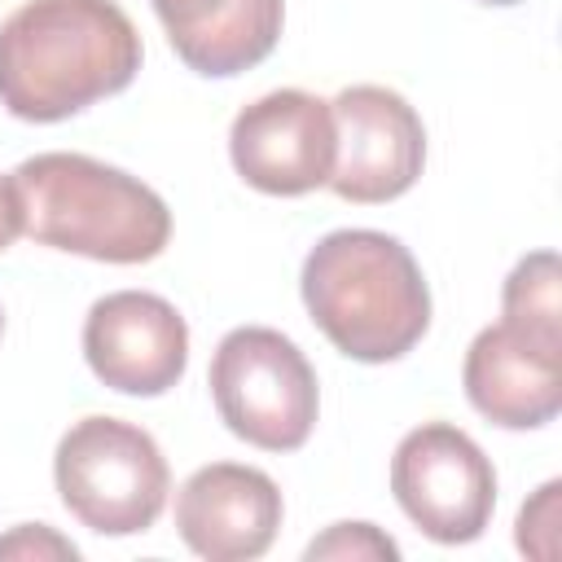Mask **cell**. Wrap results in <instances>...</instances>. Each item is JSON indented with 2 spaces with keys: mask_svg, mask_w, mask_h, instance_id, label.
I'll return each mask as SVG.
<instances>
[{
  "mask_svg": "<svg viewBox=\"0 0 562 562\" xmlns=\"http://www.w3.org/2000/svg\"><path fill=\"white\" fill-rule=\"evenodd\" d=\"M136 70L140 35L114 0H26L0 22V105L13 119L61 123Z\"/></svg>",
  "mask_w": 562,
  "mask_h": 562,
  "instance_id": "cell-1",
  "label": "cell"
},
{
  "mask_svg": "<svg viewBox=\"0 0 562 562\" xmlns=\"http://www.w3.org/2000/svg\"><path fill=\"white\" fill-rule=\"evenodd\" d=\"M18 237L97 263H145L171 241L167 202L136 176L88 154H35L9 176Z\"/></svg>",
  "mask_w": 562,
  "mask_h": 562,
  "instance_id": "cell-2",
  "label": "cell"
},
{
  "mask_svg": "<svg viewBox=\"0 0 562 562\" xmlns=\"http://www.w3.org/2000/svg\"><path fill=\"white\" fill-rule=\"evenodd\" d=\"M316 329L360 364L408 356L430 329V290L408 246L378 228L325 233L299 277Z\"/></svg>",
  "mask_w": 562,
  "mask_h": 562,
  "instance_id": "cell-3",
  "label": "cell"
},
{
  "mask_svg": "<svg viewBox=\"0 0 562 562\" xmlns=\"http://www.w3.org/2000/svg\"><path fill=\"white\" fill-rule=\"evenodd\" d=\"M53 479L61 505L97 536L149 531L171 492V470L154 435L119 417L75 422L53 452Z\"/></svg>",
  "mask_w": 562,
  "mask_h": 562,
  "instance_id": "cell-4",
  "label": "cell"
},
{
  "mask_svg": "<svg viewBox=\"0 0 562 562\" xmlns=\"http://www.w3.org/2000/svg\"><path fill=\"white\" fill-rule=\"evenodd\" d=\"M206 382L220 422L237 439L263 452H294L307 443L321 413V386L307 356L281 329H228L211 356Z\"/></svg>",
  "mask_w": 562,
  "mask_h": 562,
  "instance_id": "cell-5",
  "label": "cell"
},
{
  "mask_svg": "<svg viewBox=\"0 0 562 562\" xmlns=\"http://www.w3.org/2000/svg\"><path fill=\"white\" fill-rule=\"evenodd\" d=\"M391 492L422 536L435 544H465L492 522L496 470L465 430L426 422L400 439L391 457Z\"/></svg>",
  "mask_w": 562,
  "mask_h": 562,
  "instance_id": "cell-6",
  "label": "cell"
},
{
  "mask_svg": "<svg viewBox=\"0 0 562 562\" xmlns=\"http://www.w3.org/2000/svg\"><path fill=\"white\" fill-rule=\"evenodd\" d=\"M334 171L342 202H391L408 193L426 162V127L417 110L382 83H351L334 101Z\"/></svg>",
  "mask_w": 562,
  "mask_h": 562,
  "instance_id": "cell-7",
  "label": "cell"
},
{
  "mask_svg": "<svg viewBox=\"0 0 562 562\" xmlns=\"http://www.w3.org/2000/svg\"><path fill=\"white\" fill-rule=\"evenodd\" d=\"M228 158L250 189L272 198H299L329 184V171H334L329 101L303 88L263 92L233 119Z\"/></svg>",
  "mask_w": 562,
  "mask_h": 562,
  "instance_id": "cell-8",
  "label": "cell"
},
{
  "mask_svg": "<svg viewBox=\"0 0 562 562\" xmlns=\"http://www.w3.org/2000/svg\"><path fill=\"white\" fill-rule=\"evenodd\" d=\"M83 360L119 395H162L184 378L189 325L149 290H114L88 307Z\"/></svg>",
  "mask_w": 562,
  "mask_h": 562,
  "instance_id": "cell-9",
  "label": "cell"
},
{
  "mask_svg": "<svg viewBox=\"0 0 562 562\" xmlns=\"http://www.w3.org/2000/svg\"><path fill=\"white\" fill-rule=\"evenodd\" d=\"M281 487L237 461H211L193 470L176 492V531L206 562L263 558L281 527Z\"/></svg>",
  "mask_w": 562,
  "mask_h": 562,
  "instance_id": "cell-10",
  "label": "cell"
},
{
  "mask_svg": "<svg viewBox=\"0 0 562 562\" xmlns=\"http://www.w3.org/2000/svg\"><path fill=\"white\" fill-rule=\"evenodd\" d=\"M465 400L474 413L505 430H536L562 408V342H540L514 325L474 334L461 364Z\"/></svg>",
  "mask_w": 562,
  "mask_h": 562,
  "instance_id": "cell-11",
  "label": "cell"
},
{
  "mask_svg": "<svg viewBox=\"0 0 562 562\" xmlns=\"http://www.w3.org/2000/svg\"><path fill=\"white\" fill-rule=\"evenodd\" d=\"M176 57L206 75L228 79L259 66L285 22V0H149Z\"/></svg>",
  "mask_w": 562,
  "mask_h": 562,
  "instance_id": "cell-12",
  "label": "cell"
},
{
  "mask_svg": "<svg viewBox=\"0 0 562 562\" xmlns=\"http://www.w3.org/2000/svg\"><path fill=\"white\" fill-rule=\"evenodd\" d=\"M501 312L505 325L540 342H562V272L553 250H531L514 263L501 290Z\"/></svg>",
  "mask_w": 562,
  "mask_h": 562,
  "instance_id": "cell-13",
  "label": "cell"
},
{
  "mask_svg": "<svg viewBox=\"0 0 562 562\" xmlns=\"http://www.w3.org/2000/svg\"><path fill=\"white\" fill-rule=\"evenodd\" d=\"M558 522H562V483L549 479V483L518 509V531H514L518 549L531 553V558H540V562H549V558L558 553Z\"/></svg>",
  "mask_w": 562,
  "mask_h": 562,
  "instance_id": "cell-14",
  "label": "cell"
},
{
  "mask_svg": "<svg viewBox=\"0 0 562 562\" xmlns=\"http://www.w3.org/2000/svg\"><path fill=\"white\" fill-rule=\"evenodd\" d=\"M307 562L316 558H356V562H373V558H400V544L378 531L373 522H334L325 536H316L303 549Z\"/></svg>",
  "mask_w": 562,
  "mask_h": 562,
  "instance_id": "cell-15",
  "label": "cell"
},
{
  "mask_svg": "<svg viewBox=\"0 0 562 562\" xmlns=\"http://www.w3.org/2000/svg\"><path fill=\"white\" fill-rule=\"evenodd\" d=\"M0 558H79V549L44 522H22L0 540Z\"/></svg>",
  "mask_w": 562,
  "mask_h": 562,
  "instance_id": "cell-16",
  "label": "cell"
},
{
  "mask_svg": "<svg viewBox=\"0 0 562 562\" xmlns=\"http://www.w3.org/2000/svg\"><path fill=\"white\" fill-rule=\"evenodd\" d=\"M18 237V220H13V202H9V184L0 176V250H9Z\"/></svg>",
  "mask_w": 562,
  "mask_h": 562,
  "instance_id": "cell-17",
  "label": "cell"
},
{
  "mask_svg": "<svg viewBox=\"0 0 562 562\" xmlns=\"http://www.w3.org/2000/svg\"><path fill=\"white\" fill-rule=\"evenodd\" d=\"M479 4H518V0H479Z\"/></svg>",
  "mask_w": 562,
  "mask_h": 562,
  "instance_id": "cell-18",
  "label": "cell"
},
{
  "mask_svg": "<svg viewBox=\"0 0 562 562\" xmlns=\"http://www.w3.org/2000/svg\"><path fill=\"white\" fill-rule=\"evenodd\" d=\"M0 329H4V312H0Z\"/></svg>",
  "mask_w": 562,
  "mask_h": 562,
  "instance_id": "cell-19",
  "label": "cell"
}]
</instances>
